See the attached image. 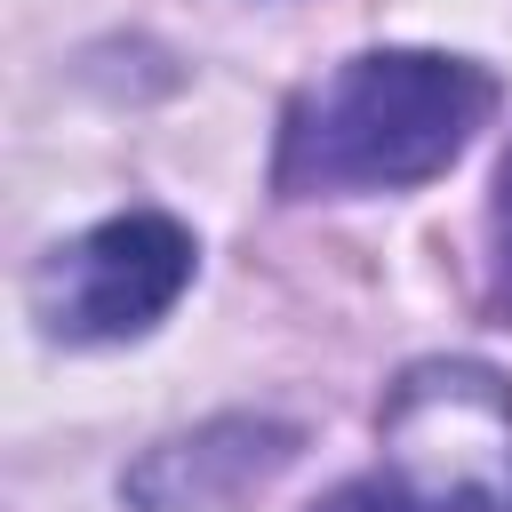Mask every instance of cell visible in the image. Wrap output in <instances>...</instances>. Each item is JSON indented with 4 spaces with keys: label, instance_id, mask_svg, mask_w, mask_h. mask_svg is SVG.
<instances>
[{
    "label": "cell",
    "instance_id": "1",
    "mask_svg": "<svg viewBox=\"0 0 512 512\" xmlns=\"http://www.w3.org/2000/svg\"><path fill=\"white\" fill-rule=\"evenodd\" d=\"M496 112V80L472 56L440 48H368L344 56L288 104L272 184L288 200L312 192H408L440 176L472 128Z\"/></svg>",
    "mask_w": 512,
    "mask_h": 512
},
{
    "label": "cell",
    "instance_id": "2",
    "mask_svg": "<svg viewBox=\"0 0 512 512\" xmlns=\"http://www.w3.org/2000/svg\"><path fill=\"white\" fill-rule=\"evenodd\" d=\"M384 488L400 512H512V384L480 360H416L384 392Z\"/></svg>",
    "mask_w": 512,
    "mask_h": 512
},
{
    "label": "cell",
    "instance_id": "3",
    "mask_svg": "<svg viewBox=\"0 0 512 512\" xmlns=\"http://www.w3.org/2000/svg\"><path fill=\"white\" fill-rule=\"evenodd\" d=\"M192 280V232L160 208H128L80 240H64L32 272V312L64 344H120L144 336Z\"/></svg>",
    "mask_w": 512,
    "mask_h": 512
},
{
    "label": "cell",
    "instance_id": "4",
    "mask_svg": "<svg viewBox=\"0 0 512 512\" xmlns=\"http://www.w3.org/2000/svg\"><path fill=\"white\" fill-rule=\"evenodd\" d=\"M296 456V432L288 424H256V416H224L208 432H184L168 448H152L136 472H128V496L144 512H208V504H232L248 480L280 472Z\"/></svg>",
    "mask_w": 512,
    "mask_h": 512
},
{
    "label": "cell",
    "instance_id": "5",
    "mask_svg": "<svg viewBox=\"0 0 512 512\" xmlns=\"http://www.w3.org/2000/svg\"><path fill=\"white\" fill-rule=\"evenodd\" d=\"M496 296L512 304V152H504V168H496Z\"/></svg>",
    "mask_w": 512,
    "mask_h": 512
},
{
    "label": "cell",
    "instance_id": "6",
    "mask_svg": "<svg viewBox=\"0 0 512 512\" xmlns=\"http://www.w3.org/2000/svg\"><path fill=\"white\" fill-rule=\"evenodd\" d=\"M312 512H400V504H392V488H384V480H344V488H336V496H320Z\"/></svg>",
    "mask_w": 512,
    "mask_h": 512
}]
</instances>
